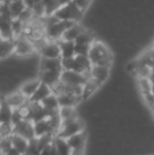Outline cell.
<instances>
[{
	"instance_id": "3",
	"label": "cell",
	"mask_w": 154,
	"mask_h": 155,
	"mask_svg": "<svg viewBox=\"0 0 154 155\" xmlns=\"http://www.w3.org/2000/svg\"><path fill=\"white\" fill-rule=\"evenodd\" d=\"M84 131H85V123L81 117H79V115H77L71 119L62 121L61 128L59 129L56 136L66 140L69 137L78 134Z\"/></svg>"
},
{
	"instance_id": "18",
	"label": "cell",
	"mask_w": 154,
	"mask_h": 155,
	"mask_svg": "<svg viewBox=\"0 0 154 155\" xmlns=\"http://www.w3.org/2000/svg\"><path fill=\"white\" fill-rule=\"evenodd\" d=\"M56 95V94H55ZM60 107H76L83 102V99L72 94H60L57 95Z\"/></svg>"
},
{
	"instance_id": "21",
	"label": "cell",
	"mask_w": 154,
	"mask_h": 155,
	"mask_svg": "<svg viewBox=\"0 0 154 155\" xmlns=\"http://www.w3.org/2000/svg\"><path fill=\"white\" fill-rule=\"evenodd\" d=\"M95 40H97L96 36H95V34L91 29L86 28L77 37V39L74 41V44L75 45H89V46H91Z\"/></svg>"
},
{
	"instance_id": "5",
	"label": "cell",
	"mask_w": 154,
	"mask_h": 155,
	"mask_svg": "<svg viewBox=\"0 0 154 155\" xmlns=\"http://www.w3.org/2000/svg\"><path fill=\"white\" fill-rule=\"evenodd\" d=\"M74 22L72 21H62L48 25L45 26V39L49 42H58L62 39L64 32L71 27Z\"/></svg>"
},
{
	"instance_id": "14",
	"label": "cell",
	"mask_w": 154,
	"mask_h": 155,
	"mask_svg": "<svg viewBox=\"0 0 154 155\" xmlns=\"http://www.w3.org/2000/svg\"><path fill=\"white\" fill-rule=\"evenodd\" d=\"M87 139H88V135L86 134V131H84L78 134L69 137L68 139H66V141L72 151H77V150H85L87 144Z\"/></svg>"
},
{
	"instance_id": "8",
	"label": "cell",
	"mask_w": 154,
	"mask_h": 155,
	"mask_svg": "<svg viewBox=\"0 0 154 155\" xmlns=\"http://www.w3.org/2000/svg\"><path fill=\"white\" fill-rule=\"evenodd\" d=\"M13 134L22 136L27 141H31L36 138L34 129V124L25 119H23L17 124L13 126Z\"/></svg>"
},
{
	"instance_id": "12",
	"label": "cell",
	"mask_w": 154,
	"mask_h": 155,
	"mask_svg": "<svg viewBox=\"0 0 154 155\" xmlns=\"http://www.w3.org/2000/svg\"><path fill=\"white\" fill-rule=\"evenodd\" d=\"M61 58H43L40 57L38 71H60L63 72Z\"/></svg>"
},
{
	"instance_id": "26",
	"label": "cell",
	"mask_w": 154,
	"mask_h": 155,
	"mask_svg": "<svg viewBox=\"0 0 154 155\" xmlns=\"http://www.w3.org/2000/svg\"><path fill=\"white\" fill-rule=\"evenodd\" d=\"M13 109L5 103V99L0 108V118L2 123H10L11 124V116H12Z\"/></svg>"
},
{
	"instance_id": "9",
	"label": "cell",
	"mask_w": 154,
	"mask_h": 155,
	"mask_svg": "<svg viewBox=\"0 0 154 155\" xmlns=\"http://www.w3.org/2000/svg\"><path fill=\"white\" fill-rule=\"evenodd\" d=\"M111 67L93 65L90 70V78L94 80L101 87L108 81L111 75Z\"/></svg>"
},
{
	"instance_id": "6",
	"label": "cell",
	"mask_w": 154,
	"mask_h": 155,
	"mask_svg": "<svg viewBox=\"0 0 154 155\" xmlns=\"http://www.w3.org/2000/svg\"><path fill=\"white\" fill-rule=\"evenodd\" d=\"M36 54L33 43L28 37L21 35L15 41V48L13 55L16 58H28Z\"/></svg>"
},
{
	"instance_id": "2",
	"label": "cell",
	"mask_w": 154,
	"mask_h": 155,
	"mask_svg": "<svg viewBox=\"0 0 154 155\" xmlns=\"http://www.w3.org/2000/svg\"><path fill=\"white\" fill-rule=\"evenodd\" d=\"M62 65L64 70L74 71L84 74H88L93 66L88 55L83 54H76L71 58L62 59Z\"/></svg>"
},
{
	"instance_id": "32",
	"label": "cell",
	"mask_w": 154,
	"mask_h": 155,
	"mask_svg": "<svg viewBox=\"0 0 154 155\" xmlns=\"http://www.w3.org/2000/svg\"><path fill=\"white\" fill-rule=\"evenodd\" d=\"M93 1L94 0H73V2L84 13L91 6V5L93 4Z\"/></svg>"
},
{
	"instance_id": "38",
	"label": "cell",
	"mask_w": 154,
	"mask_h": 155,
	"mask_svg": "<svg viewBox=\"0 0 154 155\" xmlns=\"http://www.w3.org/2000/svg\"><path fill=\"white\" fill-rule=\"evenodd\" d=\"M152 94L154 95V84L152 83Z\"/></svg>"
},
{
	"instance_id": "4",
	"label": "cell",
	"mask_w": 154,
	"mask_h": 155,
	"mask_svg": "<svg viewBox=\"0 0 154 155\" xmlns=\"http://www.w3.org/2000/svg\"><path fill=\"white\" fill-rule=\"evenodd\" d=\"M84 12H83L74 2L61 5L54 14L55 17L62 21H72L80 23L84 18Z\"/></svg>"
},
{
	"instance_id": "22",
	"label": "cell",
	"mask_w": 154,
	"mask_h": 155,
	"mask_svg": "<svg viewBox=\"0 0 154 155\" xmlns=\"http://www.w3.org/2000/svg\"><path fill=\"white\" fill-rule=\"evenodd\" d=\"M34 134L35 137L38 138L42 135H44L46 134H53L52 128L50 126L48 118H45L44 120H41L39 122H36L34 124Z\"/></svg>"
},
{
	"instance_id": "27",
	"label": "cell",
	"mask_w": 154,
	"mask_h": 155,
	"mask_svg": "<svg viewBox=\"0 0 154 155\" xmlns=\"http://www.w3.org/2000/svg\"><path fill=\"white\" fill-rule=\"evenodd\" d=\"M58 114H59L60 118L62 119V121L71 119V118L78 115L77 112L75 110V107H60Z\"/></svg>"
},
{
	"instance_id": "41",
	"label": "cell",
	"mask_w": 154,
	"mask_h": 155,
	"mask_svg": "<svg viewBox=\"0 0 154 155\" xmlns=\"http://www.w3.org/2000/svg\"><path fill=\"white\" fill-rule=\"evenodd\" d=\"M0 155H4V154H0Z\"/></svg>"
},
{
	"instance_id": "20",
	"label": "cell",
	"mask_w": 154,
	"mask_h": 155,
	"mask_svg": "<svg viewBox=\"0 0 154 155\" xmlns=\"http://www.w3.org/2000/svg\"><path fill=\"white\" fill-rule=\"evenodd\" d=\"M15 48V41L14 40H0V61L6 59L13 55Z\"/></svg>"
},
{
	"instance_id": "11",
	"label": "cell",
	"mask_w": 154,
	"mask_h": 155,
	"mask_svg": "<svg viewBox=\"0 0 154 155\" xmlns=\"http://www.w3.org/2000/svg\"><path fill=\"white\" fill-rule=\"evenodd\" d=\"M38 54L43 58H61V50L58 42L47 41Z\"/></svg>"
},
{
	"instance_id": "28",
	"label": "cell",
	"mask_w": 154,
	"mask_h": 155,
	"mask_svg": "<svg viewBox=\"0 0 154 155\" xmlns=\"http://www.w3.org/2000/svg\"><path fill=\"white\" fill-rule=\"evenodd\" d=\"M137 83H138V87H139L141 94L152 91V83L150 80V78H138Z\"/></svg>"
},
{
	"instance_id": "7",
	"label": "cell",
	"mask_w": 154,
	"mask_h": 155,
	"mask_svg": "<svg viewBox=\"0 0 154 155\" xmlns=\"http://www.w3.org/2000/svg\"><path fill=\"white\" fill-rule=\"evenodd\" d=\"M90 78V73L84 74L69 70H63L60 77V82L69 85H84Z\"/></svg>"
},
{
	"instance_id": "23",
	"label": "cell",
	"mask_w": 154,
	"mask_h": 155,
	"mask_svg": "<svg viewBox=\"0 0 154 155\" xmlns=\"http://www.w3.org/2000/svg\"><path fill=\"white\" fill-rule=\"evenodd\" d=\"M11 142H12V146L16 151H18L22 155L25 154V153L28 147L29 141H27L26 139H25L24 137H22L18 134H13L11 135Z\"/></svg>"
},
{
	"instance_id": "35",
	"label": "cell",
	"mask_w": 154,
	"mask_h": 155,
	"mask_svg": "<svg viewBox=\"0 0 154 155\" xmlns=\"http://www.w3.org/2000/svg\"><path fill=\"white\" fill-rule=\"evenodd\" d=\"M58 2H59V5L61 6V5H66L68 3L73 2V0H58Z\"/></svg>"
},
{
	"instance_id": "1",
	"label": "cell",
	"mask_w": 154,
	"mask_h": 155,
	"mask_svg": "<svg viewBox=\"0 0 154 155\" xmlns=\"http://www.w3.org/2000/svg\"><path fill=\"white\" fill-rule=\"evenodd\" d=\"M88 57L93 65L111 67L114 62V55L110 47L100 40H95L88 53Z\"/></svg>"
},
{
	"instance_id": "40",
	"label": "cell",
	"mask_w": 154,
	"mask_h": 155,
	"mask_svg": "<svg viewBox=\"0 0 154 155\" xmlns=\"http://www.w3.org/2000/svg\"><path fill=\"white\" fill-rule=\"evenodd\" d=\"M2 124V120H1V118H0V124Z\"/></svg>"
},
{
	"instance_id": "24",
	"label": "cell",
	"mask_w": 154,
	"mask_h": 155,
	"mask_svg": "<svg viewBox=\"0 0 154 155\" xmlns=\"http://www.w3.org/2000/svg\"><path fill=\"white\" fill-rule=\"evenodd\" d=\"M101 86L92 78H89L87 80V82L84 84V91H83V102L87 100L88 98H90L91 96H93L95 92L100 89Z\"/></svg>"
},
{
	"instance_id": "15",
	"label": "cell",
	"mask_w": 154,
	"mask_h": 155,
	"mask_svg": "<svg viewBox=\"0 0 154 155\" xmlns=\"http://www.w3.org/2000/svg\"><path fill=\"white\" fill-rule=\"evenodd\" d=\"M5 103L12 108V109H19L21 106H23L28 99H26L18 90H15L14 92H11L7 94L4 97Z\"/></svg>"
},
{
	"instance_id": "39",
	"label": "cell",
	"mask_w": 154,
	"mask_h": 155,
	"mask_svg": "<svg viewBox=\"0 0 154 155\" xmlns=\"http://www.w3.org/2000/svg\"><path fill=\"white\" fill-rule=\"evenodd\" d=\"M152 48L154 49V42H153V44H152Z\"/></svg>"
},
{
	"instance_id": "19",
	"label": "cell",
	"mask_w": 154,
	"mask_h": 155,
	"mask_svg": "<svg viewBox=\"0 0 154 155\" xmlns=\"http://www.w3.org/2000/svg\"><path fill=\"white\" fill-rule=\"evenodd\" d=\"M53 94L52 88L43 83H41L40 86L36 90V92L33 94V96L28 99L29 102L31 103H41L44 98H46L48 95Z\"/></svg>"
},
{
	"instance_id": "10",
	"label": "cell",
	"mask_w": 154,
	"mask_h": 155,
	"mask_svg": "<svg viewBox=\"0 0 154 155\" xmlns=\"http://www.w3.org/2000/svg\"><path fill=\"white\" fill-rule=\"evenodd\" d=\"M41 84V81L38 79V77L35 78H30L25 81H24L17 88V90L26 98L30 99L33 94L36 92L38 87Z\"/></svg>"
},
{
	"instance_id": "13",
	"label": "cell",
	"mask_w": 154,
	"mask_h": 155,
	"mask_svg": "<svg viewBox=\"0 0 154 155\" xmlns=\"http://www.w3.org/2000/svg\"><path fill=\"white\" fill-rule=\"evenodd\" d=\"M61 74L60 71H38L37 77L41 83L52 88L60 81Z\"/></svg>"
},
{
	"instance_id": "17",
	"label": "cell",
	"mask_w": 154,
	"mask_h": 155,
	"mask_svg": "<svg viewBox=\"0 0 154 155\" xmlns=\"http://www.w3.org/2000/svg\"><path fill=\"white\" fill-rule=\"evenodd\" d=\"M58 44H59L60 50H61V59L71 58L76 55L74 42L65 41V40L61 39L58 41Z\"/></svg>"
},
{
	"instance_id": "25",
	"label": "cell",
	"mask_w": 154,
	"mask_h": 155,
	"mask_svg": "<svg viewBox=\"0 0 154 155\" xmlns=\"http://www.w3.org/2000/svg\"><path fill=\"white\" fill-rule=\"evenodd\" d=\"M54 144L55 146L56 152L58 155H71L72 154V149L70 148L67 141L65 139L60 138L55 136Z\"/></svg>"
},
{
	"instance_id": "36",
	"label": "cell",
	"mask_w": 154,
	"mask_h": 155,
	"mask_svg": "<svg viewBox=\"0 0 154 155\" xmlns=\"http://www.w3.org/2000/svg\"><path fill=\"white\" fill-rule=\"evenodd\" d=\"M150 80L152 81V83H153V84H154V68L152 69V74H151Z\"/></svg>"
},
{
	"instance_id": "33",
	"label": "cell",
	"mask_w": 154,
	"mask_h": 155,
	"mask_svg": "<svg viewBox=\"0 0 154 155\" xmlns=\"http://www.w3.org/2000/svg\"><path fill=\"white\" fill-rule=\"evenodd\" d=\"M22 120H23V117L21 116L19 110L18 109H13L12 116H11V124L14 126V125L17 124L19 122H21Z\"/></svg>"
},
{
	"instance_id": "30",
	"label": "cell",
	"mask_w": 154,
	"mask_h": 155,
	"mask_svg": "<svg viewBox=\"0 0 154 155\" xmlns=\"http://www.w3.org/2000/svg\"><path fill=\"white\" fill-rule=\"evenodd\" d=\"M13 134V125L10 123H2L0 124V137L5 138Z\"/></svg>"
},
{
	"instance_id": "31",
	"label": "cell",
	"mask_w": 154,
	"mask_h": 155,
	"mask_svg": "<svg viewBox=\"0 0 154 155\" xmlns=\"http://www.w3.org/2000/svg\"><path fill=\"white\" fill-rule=\"evenodd\" d=\"M142 97L144 101V103L146 104V105L152 110L154 107V95L152 94V91L150 92H145V93H142Z\"/></svg>"
},
{
	"instance_id": "34",
	"label": "cell",
	"mask_w": 154,
	"mask_h": 155,
	"mask_svg": "<svg viewBox=\"0 0 154 155\" xmlns=\"http://www.w3.org/2000/svg\"><path fill=\"white\" fill-rule=\"evenodd\" d=\"M4 155H22L18 151H16L13 146L8 150V151H6L5 153H4Z\"/></svg>"
},
{
	"instance_id": "37",
	"label": "cell",
	"mask_w": 154,
	"mask_h": 155,
	"mask_svg": "<svg viewBox=\"0 0 154 155\" xmlns=\"http://www.w3.org/2000/svg\"><path fill=\"white\" fill-rule=\"evenodd\" d=\"M3 101H4V96H2V95L0 94V108H1V105H2V104H3Z\"/></svg>"
},
{
	"instance_id": "16",
	"label": "cell",
	"mask_w": 154,
	"mask_h": 155,
	"mask_svg": "<svg viewBox=\"0 0 154 155\" xmlns=\"http://www.w3.org/2000/svg\"><path fill=\"white\" fill-rule=\"evenodd\" d=\"M86 29L85 26H84L81 22L80 23H74L71 27H69L64 34L62 40L65 41H72L74 42L77 37Z\"/></svg>"
},
{
	"instance_id": "29",
	"label": "cell",
	"mask_w": 154,
	"mask_h": 155,
	"mask_svg": "<svg viewBox=\"0 0 154 155\" xmlns=\"http://www.w3.org/2000/svg\"><path fill=\"white\" fill-rule=\"evenodd\" d=\"M40 151L37 146V138H34L31 141H29L28 147L24 155H39Z\"/></svg>"
}]
</instances>
